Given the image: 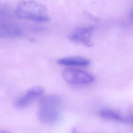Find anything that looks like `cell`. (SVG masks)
<instances>
[{
    "label": "cell",
    "instance_id": "1",
    "mask_svg": "<svg viewBox=\"0 0 133 133\" xmlns=\"http://www.w3.org/2000/svg\"><path fill=\"white\" fill-rule=\"evenodd\" d=\"M61 100L54 94H50L43 97L39 103L37 117L40 122L45 124L56 123L60 115Z\"/></svg>",
    "mask_w": 133,
    "mask_h": 133
},
{
    "label": "cell",
    "instance_id": "2",
    "mask_svg": "<svg viewBox=\"0 0 133 133\" xmlns=\"http://www.w3.org/2000/svg\"><path fill=\"white\" fill-rule=\"evenodd\" d=\"M15 14L20 18L37 22L50 20L46 7L34 0L20 1L15 10Z\"/></svg>",
    "mask_w": 133,
    "mask_h": 133
},
{
    "label": "cell",
    "instance_id": "3",
    "mask_svg": "<svg viewBox=\"0 0 133 133\" xmlns=\"http://www.w3.org/2000/svg\"><path fill=\"white\" fill-rule=\"evenodd\" d=\"M64 80L70 84L86 85L92 83L95 77L90 73L79 69L67 68L62 72Z\"/></svg>",
    "mask_w": 133,
    "mask_h": 133
},
{
    "label": "cell",
    "instance_id": "4",
    "mask_svg": "<svg viewBox=\"0 0 133 133\" xmlns=\"http://www.w3.org/2000/svg\"><path fill=\"white\" fill-rule=\"evenodd\" d=\"M94 30L93 26L77 28L70 34L69 39L73 43L81 44L88 47H92V36Z\"/></svg>",
    "mask_w": 133,
    "mask_h": 133
},
{
    "label": "cell",
    "instance_id": "5",
    "mask_svg": "<svg viewBox=\"0 0 133 133\" xmlns=\"http://www.w3.org/2000/svg\"><path fill=\"white\" fill-rule=\"evenodd\" d=\"M44 92V88L40 86L32 87L18 98L14 102L17 109H23L30 105L33 100L41 97Z\"/></svg>",
    "mask_w": 133,
    "mask_h": 133
},
{
    "label": "cell",
    "instance_id": "6",
    "mask_svg": "<svg viewBox=\"0 0 133 133\" xmlns=\"http://www.w3.org/2000/svg\"><path fill=\"white\" fill-rule=\"evenodd\" d=\"M22 29L16 23L6 19H0V38H15L21 36Z\"/></svg>",
    "mask_w": 133,
    "mask_h": 133
},
{
    "label": "cell",
    "instance_id": "7",
    "mask_svg": "<svg viewBox=\"0 0 133 133\" xmlns=\"http://www.w3.org/2000/svg\"><path fill=\"white\" fill-rule=\"evenodd\" d=\"M100 116L105 119L133 125V114L125 115L121 113L109 109H103L99 111Z\"/></svg>",
    "mask_w": 133,
    "mask_h": 133
},
{
    "label": "cell",
    "instance_id": "8",
    "mask_svg": "<svg viewBox=\"0 0 133 133\" xmlns=\"http://www.w3.org/2000/svg\"><path fill=\"white\" fill-rule=\"evenodd\" d=\"M57 63L60 65L65 66L86 67L90 65V61L84 57L72 56L60 58L57 60Z\"/></svg>",
    "mask_w": 133,
    "mask_h": 133
},
{
    "label": "cell",
    "instance_id": "9",
    "mask_svg": "<svg viewBox=\"0 0 133 133\" xmlns=\"http://www.w3.org/2000/svg\"><path fill=\"white\" fill-rule=\"evenodd\" d=\"M129 17H130V19H131V20L132 21H133V8H132L130 11H129Z\"/></svg>",
    "mask_w": 133,
    "mask_h": 133
},
{
    "label": "cell",
    "instance_id": "10",
    "mask_svg": "<svg viewBox=\"0 0 133 133\" xmlns=\"http://www.w3.org/2000/svg\"><path fill=\"white\" fill-rule=\"evenodd\" d=\"M71 133H80L79 131H78L76 128H73L71 130Z\"/></svg>",
    "mask_w": 133,
    "mask_h": 133
},
{
    "label": "cell",
    "instance_id": "11",
    "mask_svg": "<svg viewBox=\"0 0 133 133\" xmlns=\"http://www.w3.org/2000/svg\"><path fill=\"white\" fill-rule=\"evenodd\" d=\"M0 133H11L8 131H6V130H0Z\"/></svg>",
    "mask_w": 133,
    "mask_h": 133
}]
</instances>
